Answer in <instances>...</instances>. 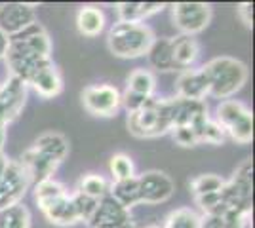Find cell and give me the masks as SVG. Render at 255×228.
I'll list each match as a JSON object with an SVG mask.
<instances>
[{"instance_id": "3957f363", "label": "cell", "mask_w": 255, "mask_h": 228, "mask_svg": "<svg viewBox=\"0 0 255 228\" xmlns=\"http://www.w3.org/2000/svg\"><path fill=\"white\" fill-rule=\"evenodd\" d=\"M154 33L145 23L118 21L111 27L107 34L109 52L120 59H135L147 55L154 42Z\"/></svg>"}, {"instance_id": "60d3db41", "label": "cell", "mask_w": 255, "mask_h": 228, "mask_svg": "<svg viewBox=\"0 0 255 228\" xmlns=\"http://www.w3.org/2000/svg\"><path fill=\"white\" fill-rule=\"evenodd\" d=\"M118 228H135V227H133V223L129 221V223H126V225H122V227H118Z\"/></svg>"}, {"instance_id": "d590c367", "label": "cell", "mask_w": 255, "mask_h": 228, "mask_svg": "<svg viewBox=\"0 0 255 228\" xmlns=\"http://www.w3.org/2000/svg\"><path fill=\"white\" fill-rule=\"evenodd\" d=\"M147 99L149 97H143V95H137V93H131V91H124V95H122V107L128 110V114H131V112H135L139 110L145 103H147Z\"/></svg>"}, {"instance_id": "8992f818", "label": "cell", "mask_w": 255, "mask_h": 228, "mask_svg": "<svg viewBox=\"0 0 255 228\" xmlns=\"http://www.w3.org/2000/svg\"><path fill=\"white\" fill-rule=\"evenodd\" d=\"M225 206L234 211L252 213V196H254V163L248 158L234 171L233 179L221 188Z\"/></svg>"}, {"instance_id": "484cf974", "label": "cell", "mask_w": 255, "mask_h": 228, "mask_svg": "<svg viewBox=\"0 0 255 228\" xmlns=\"http://www.w3.org/2000/svg\"><path fill=\"white\" fill-rule=\"evenodd\" d=\"M248 213L229 209L223 215H204L200 217V228H244L248 223Z\"/></svg>"}, {"instance_id": "836d02e7", "label": "cell", "mask_w": 255, "mask_h": 228, "mask_svg": "<svg viewBox=\"0 0 255 228\" xmlns=\"http://www.w3.org/2000/svg\"><path fill=\"white\" fill-rule=\"evenodd\" d=\"M171 133H173V141L181 147H196L200 143L196 130H192L189 126H177L171 130Z\"/></svg>"}, {"instance_id": "b9f144b4", "label": "cell", "mask_w": 255, "mask_h": 228, "mask_svg": "<svg viewBox=\"0 0 255 228\" xmlns=\"http://www.w3.org/2000/svg\"><path fill=\"white\" fill-rule=\"evenodd\" d=\"M147 228H158V227H147Z\"/></svg>"}, {"instance_id": "7c38bea8", "label": "cell", "mask_w": 255, "mask_h": 228, "mask_svg": "<svg viewBox=\"0 0 255 228\" xmlns=\"http://www.w3.org/2000/svg\"><path fill=\"white\" fill-rule=\"evenodd\" d=\"M36 23V6L27 2H8L0 6V31L8 38Z\"/></svg>"}, {"instance_id": "74e56055", "label": "cell", "mask_w": 255, "mask_h": 228, "mask_svg": "<svg viewBox=\"0 0 255 228\" xmlns=\"http://www.w3.org/2000/svg\"><path fill=\"white\" fill-rule=\"evenodd\" d=\"M8 42H10V38L0 31V59H4V55L8 52Z\"/></svg>"}, {"instance_id": "d6a6232c", "label": "cell", "mask_w": 255, "mask_h": 228, "mask_svg": "<svg viewBox=\"0 0 255 228\" xmlns=\"http://www.w3.org/2000/svg\"><path fill=\"white\" fill-rule=\"evenodd\" d=\"M198 133V139L200 143H210V145H221L225 141V131L221 130V126L215 122V120H206L200 130L196 131Z\"/></svg>"}, {"instance_id": "603a6c76", "label": "cell", "mask_w": 255, "mask_h": 228, "mask_svg": "<svg viewBox=\"0 0 255 228\" xmlns=\"http://www.w3.org/2000/svg\"><path fill=\"white\" fill-rule=\"evenodd\" d=\"M69 192L65 190V186L55 181V179H46L34 185V200L40 207V211H46L50 206H53L57 200H61L63 196H67Z\"/></svg>"}, {"instance_id": "8d00e7d4", "label": "cell", "mask_w": 255, "mask_h": 228, "mask_svg": "<svg viewBox=\"0 0 255 228\" xmlns=\"http://www.w3.org/2000/svg\"><path fill=\"white\" fill-rule=\"evenodd\" d=\"M238 17L242 19L246 27H252L254 25V4L252 2H244L238 6Z\"/></svg>"}, {"instance_id": "ffe728a7", "label": "cell", "mask_w": 255, "mask_h": 228, "mask_svg": "<svg viewBox=\"0 0 255 228\" xmlns=\"http://www.w3.org/2000/svg\"><path fill=\"white\" fill-rule=\"evenodd\" d=\"M162 8H164L162 2H120L117 4L118 21L143 23L145 17L158 13Z\"/></svg>"}, {"instance_id": "8fae6325", "label": "cell", "mask_w": 255, "mask_h": 228, "mask_svg": "<svg viewBox=\"0 0 255 228\" xmlns=\"http://www.w3.org/2000/svg\"><path fill=\"white\" fill-rule=\"evenodd\" d=\"M27 103V84L17 76H10L0 86V124L8 126L19 116Z\"/></svg>"}, {"instance_id": "9a60e30c", "label": "cell", "mask_w": 255, "mask_h": 228, "mask_svg": "<svg viewBox=\"0 0 255 228\" xmlns=\"http://www.w3.org/2000/svg\"><path fill=\"white\" fill-rule=\"evenodd\" d=\"M206 120H208V107L204 101H191V99L179 97L173 99V128L189 126L198 131Z\"/></svg>"}, {"instance_id": "f546056e", "label": "cell", "mask_w": 255, "mask_h": 228, "mask_svg": "<svg viewBox=\"0 0 255 228\" xmlns=\"http://www.w3.org/2000/svg\"><path fill=\"white\" fill-rule=\"evenodd\" d=\"M225 181L215 173H206V175H198L196 179L191 181V190L194 198H200V196L206 194H213V192H219L223 188Z\"/></svg>"}, {"instance_id": "d6986e66", "label": "cell", "mask_w": 255, "mask_h": 228, "mask_svg": "<svg viewBox=\"0 0 255 228\" xmlns=\"http://www.w3.org/2000/svg\"><path fill=\"white\" fill-rule=\"evenodd\" d=\"M200 55V46L196 42L194 36L179 34L175 38H171V57H173V65L177 69H189L194 65V61Z\"/></svg>"}, {"instance_id": "7a4b0ae2", "label": "cell", "mask_w": 255, "mask_h": 228, "mask_svg": "<svg viewBox=\"0 0 255 228\" xmlns=\"http://www.w3.org/2000/svg\"><path fill=\"white\" fill-rule=\"evenodd\" d=\"M173 128V99L149 97L139 110L128 114V130L139 139L160 137Z\"/></svg>"}, {"instance_id": "9c48e42d", "label": "cell", "mask_w": 255, "mask_h": 228, "mask_svg": "<svg viewBox=\"0 0 255 228\" xmlns=\"http://www.w3.org/2000/svg\"><path fill=\"white\" fill-rule=\"evenodd\" d=\"M82 105L94 116H115L122 107V93L111 84L88 86L82 91Z\"/></svg>"}, {"instance_id": "e575fe53", "label": "cell", "mask_w": 255, "mask_h": 228, "mask_svg": "<svg viewBox=\"0 0 255 228\" xmlns=\"http://www.w3.org/2000/svg\"><path fill=\"white\" fill-rule=\"evenodd\" d=\"M73 198H75V204H76V207H78V213H80V221L88 223V219L92 217V213H94V209H96V206H97V200L86 198V196L78 194V192L73 194Z\"/></svg>"}, {"instance_id": "44dd1931", "label": "cell", "mask_w": 255, "mask_h": 228, "mask_svg": "<svg viewBox=\"0 0 255 228\" xmlns=\"http://www.w3.org/2000/svg\"><path fill=\"white\" fill-rule=\"evenodd\" d=\"M76 29L78 33L94 38L105 29V15L96 6H82L76 11Z\"/></svg>"}, {"instance_id": "d4e9b609", "label": "cell", "mask_w": 255, "mask_h": 228, "mask_svg": "<svg viewBox=\"0 0 255 228\" xmlns=\"http://www.w3.org/2000/svg\"><path fill=\"white\" fill-rule=\"evenodd\" d=\"M147 59L152 69L156 71H173V57H171V38H154V42L147 52Z\"/></svg>"}, {"instance_id": "ab89813d", "label": "cell", "mask_w": 255, "mask_h": 228, "mask_svg": "<svg viewBox=\"0 0 255 228\" xmlns=\"http://www.w3.org/2000/svg\"><path fill=\"white\" fill-rule=\"evenodd\" d=\"M4 141H6V126L0 124V151H2V147H4Z\"/></svg>"}, {"instance_id": "83f0119b", "label": "cell", "mask_w": 255, "mask_h": 228, "mask_svg": "<svg viewBox=\"0 0 255 228\" xmlns=\"http://www.w3.org/2000/svg\"><path fill=\"white\" fill-rule=\"evenodd\" d=\"M128 91L131 93H137L143 97H152L154 89H156V78L150 71L145 69H137L133 71L131 75L128 76Z\"/></svg>"}, {"instance_id": "cb8c5ba5", "label": "cell", "mask_w": 255, "mask_h": 228, "mask_svg": "<svg viewBox=\"0 0 255 228\" xmlns=\"http://www.w3.org/2000/svg\"><path fill=\"white\" fill-rule=\"evenodd\" d=\"M109 194L113 196L120 206L126 207L129 211L131 207L139 204L137 177H129V179H124V181H115L109 188Z\"/></svg>"}, {"instance_id": "5b68a950", "label": "cell", "mask_w": 255, "mask_h": 228, "mask_svg": "<svg viewBox=\"0 0 255 228\" xmlns=\"http://www.w3.org/2000/svg\"><path fill=\"white\" fill-rule=\"evenodd\" d=\"M215 122L221 126L225 135H229L233 141L246 145L254 139V114L244 103L227 99L217 107Z\"/></svg>"}, {"instance_id": "2e32d148", "label": "cell", "mask_w": 255, "mask_h": 228, "mask_svg": "<svg viewBox=\"0 0 255 228\" xmlns=\"http://www.w3.org/2000/svg\"><path fill=\"white\" fill-rule=\"evenodd\" d=\"M19 163L27 169V173L31 177V183H40L46 179H52L55 169L59 167V162H55L52 158L44 156L42 152L34 151V149H27L19 158Z\"/></svg>"}, {"instance_id": "ac0fdd59", "label": "cell", "mask_w": 255, "mask_h": 228, "mask_svg": "<svg viewBox=\"0 0 255 228\" xmlns=\"http://www.w3.org/2000/svg\"><path fill=\"white\" fill-rule=\"evenodd\" d=\"M42 213L52 225H57V227H73L76 223H80V213L75 204V198L71 194L63 196Z\"/></svg>"}, {"instance_id": "5bb4252c", "label": "cell", "mask_w": 255, "mask_h": 228, "mask_svg": "<svg viewBox=\"0 0 255 228\" xmlns=\"http://www.w3.org/2000/svg\"><path fill=\"white\" fill-rule=\"evenodd\" d=\"M27 86H31L40 97L52 99L61 93L63 80H61V75H59L57 67L52 63V59H48L40 67L34 69V73L27 80Z\"/></svg>"}, {"instance_id": "4316f807", "label": "cell", "mask_w": 255, "mask_h": 228, "mask_svg": "<svg viewBox=\"0 0 255 228\" xmlns=\"http://www.w3.org/2000/svg\"><path fill=\"white\" fill-rule=\"evenodd\" d=\"M0 228H31V213L19 204L0 209Z\"/></svg>"}, {"instance_id": "e0dca14e", "label": "cell", "mask_w": 255, "mask_h": 228, "mask_svg": "<svg viewBox=\"0 0 255 228\" xmlns=\"http://www.w3.org/2000/svg\"><path fill=\"white\" fill-rule=\"evenodd\" d=\"M175 91L179 99L202 101L208 95V80L204 76L202 69H187L183 71L175 82Z\"/></svg>"}, {"instance_id": "4dcf8cb0", "label": "cell", "mask_w": 255, "mask_h": 228, "mask_svg": "<svg viewBox=\"0 0 255 228\" xmlns=\"http://www.w3.org/2000/svg\"><path fill=\"white\" fill-rule=\"evenodd\" d=\"M164 228H200V215L189 207H181L168 215Z\"/></svg>"}, {"instance_id": "f35d334b", "label": "cell", "mask_w": 255, "mask_h": 228, "mask_svg": "<svg viewBox=\"0 0 255 228\" xmlns=\"http://www.w3.org/2000/svg\"><path fill=\"white\" fill-rule=\"evenodd\" d=\"M6 165H8V158L4 156V152L0 151V177L4 173V169H6Z\"/></svg>"}, {"instance_id": "f1b7e54d", "label": "cell", "mask_w": 255, "mask_h": 228, "mask_svg": "<svg viewBox=\"0 0 255 228\" xmlns=\"http://www.w3.org/2000/svg\"><path fill=\"white\" fill-rule=\"evenodd\" d=\"M109 188H111V185L107 183L105 177L97 173H88L82 175V179L78 181L76 192L86 196V198H92V200H101L103 196L109 194Z\"/></svg>"}, {"instance_id": "52a82bcc", "label": "cell", "mask_w": 255, "mask_h": 228, "mask_svg": "<svg viewBox=\"0 0 255 228\" xmlns=\"http://www.w3.org/2000/svg\"><path fill=\"white\" fill-rule=\"evenodd\" d=\"M171 19L181 34L194 36L210 25L212 6L206 2H177L171 8Z\"/></svg>"}, {"instance_id": "ba28073f", "label": "cell", "mask_w": 255, "mask_h": 228, "mask_svg": "<svg viewBox=\"0 0 255 228\" xmlns=\"http://www.w3.org/2000/svg\"><path fill=\"white\" fill-rule=\"evenodd\" d=\"M29 186L31 177L19 160H8V165L0 177V209L19 204Z\"/></svg>"}, {"instance_id": "277c9868", "label": "cell", "mask_w": 255, "mask_h": 228, "mask_svg": "<svg viewBox=\"0 0 255 228\" xmlns=\"http://www.w3.org/2000/svg\"><path fill=\"white\" fill-rule=\"evenodd\" d=\"M202 73L208 80V95L217 99H229L248 80V67L234 57H215L202 67Z\"/></svg>"}, {"instance_id": "4fadbf2b", "label": "cell", "mask_w": 255, "mask_h": 228, "mask_svg": "<svg viewBox=\"0 0 255 228\" xmlns=\"http://www.w3.org/2000/svg\"><path fill=\"white\" fill-rule=\"evenodd\" d=\"M129 223V211L122 207L111 194L97 200V206L88 219L90 228H118Z\"/></svg>"}, {"instance_id": "1f68e13d", "label": "cell", "mask_w": 255, "mask_h": 228, "mask_svg": "<svg viewBox=\"0 0 255 228\" xmlns=\"http://www.w3.org/2000/svg\"><path fill=\"white\" fill-rule=\"evenodd\" d=\"M109 169H111V175L115 177V181H124V179H129V177H135L133 162L126 154H115L111 158V162H109Z\"/></svg>"}, {"instance_id": "6da1fadb", "label": "cell", "mask_w": 255, "mask_h": 228, "mask_svg": "<svg viewBox=\"0 0 255 228\" xmlns=\"http://www.w3.org/2000/svg\"><path fill=\"white\" fill-rule=\"evenodd\" d=\"M52 42L40 23H32L19 34L10 36L8 52L4 55L6 65L11 71V76H17L27 84L29 76L34 73L36 67L50 59Z\"/></svg>"}, {"instance_id": "7402d4cb", "label": "cell", "mask_w": 255, "mask_h": 228, "mask_svg": "<svg viewBox=\"0 0 255 228\" xmlns=\"http://www.w3.org/2000/svg\"><path fill=\"white\" fill-rule=\"evenodd\" d=\"M32 149L61 163L67 158V154H69V141L61 133H44L34 141Z\"/></svg>"}, {"instance_id": "30bf717a", "label": "cell", "mask_w": 255, "mask_h": 228, "mask_svg": "<svg viewBox=\"0 0 255 228\" xmlns=\"http://www.w3.org/2000/svg\"><path fill=\"white\" fill-rule=\"evenodd\" d=\"M139 186V204H162L166 200H170L173 190H175V183L168 173L164 171H145L143 175L137 177Z\"/></svg>"}]
</instances>
